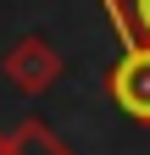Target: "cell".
<instances>
[{"instance_id": "obj_5", "label": "cell", "mask_w": 150, "mask_h": 155, "mask_svg": "<svg viewBox=\"0 0 150 155\" xmlns=\"http://www.w3.org/2000/svg\"><path fill=\"white\" fill-rule=\"evenodd\" d=\"M0 155H6V127H0Z\"/></svg>"}, {"instance_id": "obj_3", "label": "cell", "mask_w": 150, "mask_h": 155, "mask_svg": "<svg viewBox=\"0 0 150 155\" xmlns=\"http://www.w3.org/2000/svg\"><path fill=\"white\" fill-rule=\"evenodd\" d=\"M6 155H72V144L56 133L39 116H22L11 133H6Z\"/></svg>"}, {"instance_id": "obj_1", "label": "cell", "mask_w": 150, "mask_h": 155, "mask_svg": "<svg viewBox=\"0 0 150 155\" xmlns=\"http://www.w3.org/2000/svg\"><path fill=\"white\" fill-rule=\"evenodd\" d=\"M61 50L50 45L45 33H22L17 45L0 55V72H6V83L11 89H22V94H45L56 78H61Z\"/></svg>"}, {"instance_id": "obj_4", "label": "cell", "mask_w": 150, "mask_h": 155, "mask_svg": "<svg viewBox=\"0 0 150 155\" xmlns=\"http://www.w3.org/2000/svg\"><path fill=\"white\" fill-rule=\"evenodd\" d=\"M100 6H106L111 33L122 39V50L150 45V0H100Z\"/></svg>"}, {"instance_id": "obj_2", "label": "cell", "mask_w": 150, "mask_h": 155, "mask_svg": "<svg viewBox=\"0 0 150 155\" xmlns=\"http://www.w3.org/2000/svg\"><path fill=\"white\" fill-rule=\"evenodd\" d=\"M106 94L117 100L122 116H134L139 127H150V45L122 50L106 72Z\"/></svg>"}]
</instances>
